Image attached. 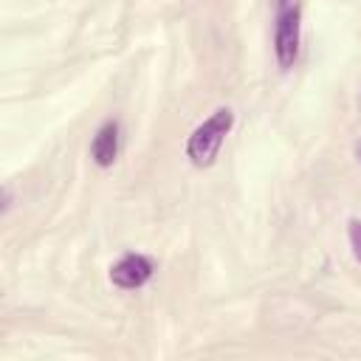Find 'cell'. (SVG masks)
Returning a JSON list of instances; mask_svg holds the SVG:
<instances>
[{"instance_id":"6da1fadb","label":"cell","mask_w":361,"mask_h":361,"mask_svg":"<svg viewBox=\"0 0 361 361\" xmlns=\"http://www.w3.org/2000/svg\"><path fill=\"white\" fill-rule=\"evenodd\" d=\"M234 124V113L228 107H217L203 124L195 127V133L189 135L186 141V158L195 164V166H212L228 130Z\"/></svg>"},{"instance_id":"7a4b0ae2","label":"cell","mask_w":361,"mask_h":361,"mask_svg":"<svg viewBox=\"0 0 361 361\" xmlns=\"http://www.w3.org/2000/svg\"><path fill=\"white\" fill-rule=\"evenodd\" d=\"M302 23H299V6L285 8L276 20V34H274V51L279 68H290L299 56V37H302Z\"/></svg>"},{"instance_id":"3957f363","label":"cell","mask_w":361,"mask_h":361,"mask_svg":"<svg viewBox=\"0 0 361 361\" xmlns=\"http://www.w3.org/2000/svg\"><path fill=\"white\" fill-rule=\"evenodd\" d=\"M155 265L149 257L144 254H124L118 262L110 265V282L124 288V290H133V288H141L144 282H149Z\"/></svg>"},{"instance_id":"277c9868","label":"cell","mask_w":361,"mask_h":361,"mask_svg":"<svg viewBox=\"0 0 361 361\" xmlns=\"http://www.w3.org/2000/svg\"><path fill=\"white\" fill-rule=\"evenodd\" d=\"M90 155L99 166H113V161L118 155V124L116 121H107L99 127V133L93 135V144H90Z\"/></svg>"},{"instance_id":"5b68a950","label":"cell","mask_w":361,"mask_h":361,"mask_svg":"<svg viewBox=\"0 0 361 361\" xmlns=\"http://www.w3.org/2000/svg\"><path fill=\"white\" fill-rule=\"evenodd\" d=\"M350 245H353L355 259L361 262V220H350Z\"/></svg>"},{"instance_id":"8992f818","label":"cell","mask_w":361,"mask_h":361,"mask_svg":"<svg viewBox=\"0 0 361 361\" xmlns=\"http://www.w3.org/2000/svg\"><path fill=\"white\" fill-rule=\"evenodd\" d=\"M358 158H361V149H358Z\"/></svg>"},{"instance_id":"52a82bcc","label":"cell","mask_w":361,"mask_h":361,"mask_svg":"<svg viewBox=\"0 0 361 361\" xmlns=\"http://www.w3.org/2000/svg\"><path fill=\"white\" fill-rule=\"evenodd\" d=\"M279 3H285V0H279Z\"/></svg>"}]
</instances>
